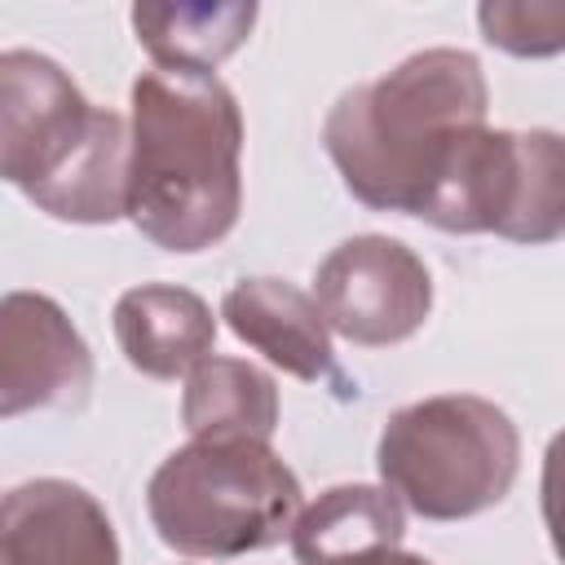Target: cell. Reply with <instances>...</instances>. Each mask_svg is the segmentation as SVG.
<instances>
[{
	"label": "cell",
	"mask_w": 565,
	"mask_h": 565,
	"mask_svg": "<svg viewBox=\"0 0 565 565\" xmlns=\"http://www.w3.org/2000/svg\"><path fill=\"white\" fill-rule=\"evenodd\" d=\"M97 110L71 71L35 49L0 53V181L26 199L44 190L88 141Z\"/></svg>",
	"instance_id": "obj_7"
},
{
	"label": "cell",
	"mask_w": 565,
	"mask_h": 565,
	"mask_svg": "<svg viewBox=\"0 0 565 565\" xmlns=\"http://www.w3.org/2000/svg\"><path fill=\"white\" fill-rule=\"evenodd\" d=\"M225 327L256 349L269 366L318 384L335 375V349H331V327L322 309L313 305L309 291H300L287 278H238L225 300H221Z\"/></svg>",
	"instance_id": "obj_10"
},
{
	"label": "cell",
	"mask_w": 565,
	"mask_h": 565,
	"mask_svg": "<svg viewBox=\"0 0 565 565\" xmlns=\"http://www.w3.org/2000/svg\"><path fill=\"white\" fill-rule=\"evenodd\" d=\"M375 565H433L428 556H419V552H406V547H393V552H384Z\"/></svg>",
	"instance_id": "obj_17"
},
{
	"label": "cell",
	"mask_w": 565,
	"mask_h": 565,
	"mask_svg": "<svg viewBox=\"0 0 565 565\" xmlns=\"http://www.w3.org/2000/svg\"><path fill=\"white\" fill-rule=\"evenodd\" d=\"M115 344L146 380L190 375L216 344L212 305L177 282H137L115 300Z\"/></svg>",
	"instance_id": "obj_11"
},
{
	"label": "cell",
	"mask_w": 565,
	"mask_h": 565,
	"mask_svg": "<svg viewBox=\"0 0 565 565\" xmlns=\"http://www.w3.org/2000/svg\"><path fill=\"white\" fill-rule=\"evenodd\" d=\"M375 472L406 512L424 521H468L512 494L521 433L490 397L433 393L384 419Z\"/></svg>",
	"instance_id": "obj_4"
},
{
	"label": "cell",
	"mask_w": 565,
	"mask_h": 565,
	"mask_svg": "<svg viewBox=\"0 0 565 565\" xmlns=\"http://www.w3.org/2000/svg\"><path fill=\"white\" fill-rule=\"evenodd\" d=\"M256 13L260 9L252 0H194V4L146 0L132 4L128 22L137 44L150 53L159 71L216 75V66L247 44Z\"/></svg>",
	"instance_id": "obj_13"
},
{
	"label": "cell",
	"mask_w": 565,
	"mask_h": 565,
	"mask_svg": "<svg viewBox=\"0 0 565 565\" xmlns=\"http://www.w3.org/2000/svg\"><path fill=\"white\" fill-rule=\"evenodd\" d=\"M477 26L486 44L512 57H556L565 49V9L561 4H516L486 0L477 4Z\"/></svg>",
	"instance_id": "obj_16"
},
{
	"label": "cell",
	"mask_w": 565,
	"mask_h": 565,
	"mask_svg": "<svg viewBox=\"0 0 565 565\" xmlns=\"http://www.w3.org/2000/svg\"><path fill=\"white\" fill-rule=\"evenodd\" d=\"M181 428L194 441H269L278 428V384L247 358L207 353L181 388Z\"/></svg>",
	"instance_id": "obj_14"
},
{
	"label": "cell",
	"mask_w": 565,
	"mask_h": 565,
	"mask_svg": "<svg viewBox=\"0 0 565 565\" xmlns=\"http://www.w3.org/2000/svg\"><path fill=\"white\" fill-rule=\"evenodd\" d=\"M0 565H124V556L97 494L66 477H31L0 494Z\"/></svg>",
	"instance_id": "obj_9"
},
{
	"label": "cell",
	"mask_w": 565,
	"mask_h": 565,
	"mask_svg": "<svg viewBox=\"0 0 565 565\" xmlns=\"http://www.w3.org/2000/svg\"><path fill=\"white\" fill-rule=\"evenodd\" d=\"M419 221L441 234H494L543 247L565 234V141L556 128L477 124L450 146Z\"/></svg>",
	"instance_id": "obj_5"
},
{
	"label": "cell",
	"mask_w": 565,
	"mask_h": 565,
	"mask_svg": "<svg viewBox=\"0 0 565 565\" xmlns=\"http://www.w3.org/2000/svg\"><path fill=\"white\" fill-rule=\"evenodd\" d=\"M296 565H375L406 539V508L366 481L331 486L291 521Z\"/></svg>",
	"instance_id": "obj_12"
},
{
	"label": "cell",
	"mask_w": 565,
	"mask_h": 565,
	"mask_svg": "<svg viewBox=\"0 0 565 565\" xmlns=\"http://www.w3.org/2000/svg\"><path fill=\"white\" fill-rule=\"evenodd\" d=\"M128 221L163 252L230 238L243 212V110L225 79L141 71L128 88Z\"/></svg>",
	"instance_id": "obj_1"
},
{
	"label": "cell",
	"mask_w": 565,
	"mask_h": 565,
	"mask_svg": "<svg viewBox=\"0 0 565 565\" xmlns=\"http://www.w3.org/2000/svg\"><path fill=\"white\" fill-rule=\"evenodd\" d=\"M26 203H35V212H44L53 221H71V225L124 221L128 216V119L119 110L102 106L88 141Z\"/></svg>",
	"instance_id": "obj_15"
},
{
	"label": "cell",
	"mask_w": 565,
	"mask_h": 565,
	"mask_svg": "<svg viewBox=\"0 0 565 565\" xmlns=\"http://www.w3.org/2000/svg\"><path fill=\"white\" fill-rule=\"evenodd\" d=\"M313 305L327 327L362 349L411 340L433 313V274L415 247L388 234H353L313 269Z\"/></svg>",
	"instance_id": "obj_6"
},
{
	"label": "cell",
	"mask_w": 565,
	"mask_h": 565,
	"mask_svg": "<svg viewBox=\"0 0 565 565\" xmlns=\"http://www.w3.org/2000/svg\"><path fill=\"white\" fill-rule=\"evenodd\" d=\"M93 388V349L44 291L0 296V419L79 411Z\"/></svg>",
	"instance_id": "obj_8"
},
{
	"label": "cell",
	"mask_w": 565,
	"mask_h": 565,
	"mask_svg": "<svg viewBox=\"0 0 565 565\" xmlns=\"http://www.w3.org/2000/svg\"><path fill=\"white\" fill-rule=\"evenodd\" d=\"M486 115L490 84L477 53L433 44L344 88L322 119V146L358 203L419 216L450 146Z\"/></svg>",
	"instance_id": "obj_2"
},
{
	"label": "cell",
	"mask_w": 565,
	"mask_h": 565,
	"mask_svg": "<svg viewBox=\"0 0 565 565\" xmlns=\"http://www.w3.org/2000/svg\"><path fill=\"white\" fill-rule=\"evenodd\" d=\"M305 508L300 477L269 441H185L146 486V516L163 547L194 561L269 552Z\"/></svg>",
	"instance_id": "obj_3"
}]
</instances>
